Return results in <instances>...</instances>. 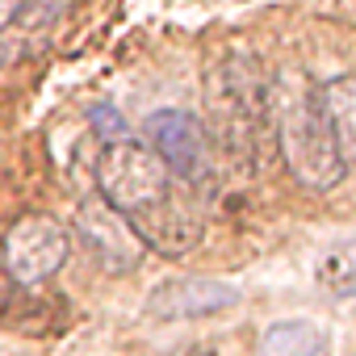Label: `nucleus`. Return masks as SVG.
<instances>
[{
    "instance_id": "nucleus-5",
    "label": "nucleus",
    "mask_w": 356,
    "mask_h": 356,
    "mask_svg": "<svg viewBox=\"0 0 356 356\" xmlns=\"http://www.w3.org/2000/svg\"><path fill=\"white\" fill-rule=\"evenodd\" d=\"M67 231L51 218V214H26L5 231L0 243V268L9 273V281L17 285H38L47 277H55L67 260Z\"/></svg>"
},
{
    "instance_id": "nucleus-4",
    "label": "nucleus",
    "mask_w": 356,
    "mask_h": 356,
    "mask_svg": "<svg viewBox=\"0 0 356 356\" xmlns=\"http://www.w3.org/2000/svg\"><path fill=\"white\" fill-rule=\"evenodd\" d=\"M143 130H147V147L168 163V172L181 185L202 189L214 181V138L202 118L185 109H155L143 122Z\"/></svg>"
},
{
    "instance_id": "nucleus-8",
    "label": "nucleus",
    "mask_w": 356,
    "mask_h": 356,
    "mask_svg": "<svg viewBox=\"0 0 356 356\" xmlns=\"http://www.w3.org/2000/svg\"><path fill=\"white\" fill-rule=\"evenodd\" d=\"M318 101H323V113H327V126L335 134L343 163H356V76H335L318 84Z\"/></svg>"
},
{
    "instance_id": "nucleus-6",
    "label": "nucleus",
    "mask_w": 356,
    "mask_h": 356,
    "mask_svg": "<svg viewBox=\"0 0 356 356\" xmlns=\"http://www.w3.org/2000/svg\"><path fill=\"white\" fill-rule=\"evenodd\" d=\"M76 235L84 239V248L92 252V260L105 273H134L147 256V243L134 235V227L105 202V197H88L76 210Z\"/></svg>"
},
{
    "instance_id": "nucleus-10",
    "label": "nucleus",
    "mask_w": 356,
    "mask_h": 356,
    "mask_svg": "<svg viewBox=\"0 0 356 356\" xmlns=\"http://www.w3.org/2000/svg\"><path fill=\"white\" fill-rule=\"evenodd\" d=\"M318 281H323V289H331L335 298H356V239L335 243L331 252H323V260H318Z\"/></svg>"
},
{
    "instance_id": "nucleus-7",
    "label": "nucleus",
    "mask_w": 356,
    "mask_h": 356,
    "mask_svg": "<svg viewBox=\"0 0 356 356\" xmlns=\"http://www.w3.org/2000/svg\"><path fill=\"white\" fill-rule=\"evenodd\" d=\"M239 302V289L218 281V277H172L163 285L151 289L147 298V314L151 318H206V314H218L227 306Z\"/></svg>"
},
{
    "instance_id": "nucleus-12",
    "label": "nucleus",
    "mask_w": 356,
    "mask_h": 356,
    "mask_svg": "<svg viewBox=\"0 0 356 356\" xmlns=\"http://www.w3.org/2000/svg\"><path fill=\"white\" fill-rule=\"evenodd\" d=\"M92 126H97V134H101L105 143L126 138V122L118 118V109H113V105H97V109H92Z\"/></svg>"
},
{
    "instance_id": "nucleus-14",
    "label": "nucleus",
    "mask_w": 356,
    "mask_h": 356,
    "mask_svg": "<svg viewBox=\"0 0 356 356\" xmlns=\"http://www.w3.org/2000/svg\"><path fill=\"white\" fill-rule=\"evenodd\" d=\"M13 59V47H9V38H0V67H5Z\"/></svg>"
},
{
    "instance_id": "nucleus-11",
    "label": "nucleus",
    "mask_w": 356,
    "mask_h": 356,
    "mask_svg": "<svg viewBox=\"0 0 356 356\" xmlns=\"http://www.w3.org/2000/svg\"><path fill=\"white\" fill-rule=\"evenodd\" d=\"M76 5H80V0H22V9H17L13 22H17L22 30L38 34V30H51L59 17H67Z\"/></svg>"
},
{
    "instance_id": "nucleus-1",
    "label": "nucleus",
    "mask_w": 356,
    "mask_h": 356,
    "mask_svg": "<svg viewBox=\"0 0 356 356\" xmlns=\"http://www.w3.org/2000/svg\"><path fill=\"white\" fill-rule=\"evenodd\" d=\"M101 197L159 256H185L202 243V214L168 163L138 138H113L97 163Z\"/></svg>"
},
{
    "instance_id": "nucleus-9",
    "label": "nucleus",
    "mask_w": 356,
    "mask_h": 356,
    "mask_svg": "<svg viewBox=\"0 0 356 356\" xmlns=\"http://www.w3.org/2000/svg\"><path fill=\"white\" fill-rule=\"evenodd\" d=\"M323 348H327L323 327L318 323H302V318L273 323L260 335V356H323Z\"/></svg>"
},
{
    "instance_id": "nucleus-2",
    "label": "nucleus",
    "mask_w": 356,
    "mask_h": 356,
    "mask_svg": "<svg viewBox=\"0 0 356 356\" xmlns=\"http://www.w3.org/2000/svg\"><path fill=\"white\" fill-rule=\"evenodd\" d=\"M268 126H273V143H277L289 176L302 189L327 193L343 181L348 163L327 126L318 84L306 72L289 67L268 80Z\"/></svg>"
},
{
    "instance_id": "nucleus-13",
    "label": "nucleus",
    "mask_w": 356,
    "mask_h": 356,
    "mask_svg": "<svg viewBox=\"0 0 356 356\" xmlns=\"http://www.w3.org/2000/svg\"><path fill=\"white\" fill-rule=\"evenodd\" d=\"M17 9H22V0H0V30H5V26H13Z\"/></svg>"
},
{
    "instance_id": "nucleus-3",
    "label": "nucleus",
    "mask_w": 356,
    "mask_h": 356,
    "mask_svg": "<svg viewBox=\"0 0 356 356\" xmlns=\"http://www.w3.org/2000/svg\"><path fill=\"white\" fill-rule=\"evenodd\" d=\"M210 138L235 168H252L260 147L273 138L268 126V76L252 55H227L206 80Z\"/></svg>"
}]
</instances>
